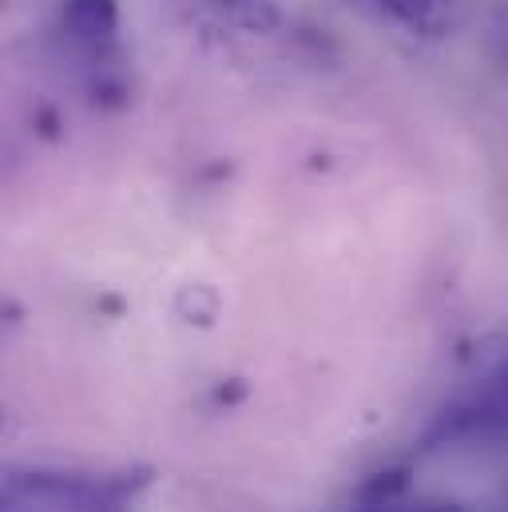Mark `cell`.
Instances as JSON below:
<instances>
[{
  "instance_id": "cell-1",
  "label": "cell",
  "mask_w": 508,
  "mask_h": 512,
  "mask_svg": "<svg viewBox=\"0 0 508 512\" xmlns=\"http://www.w3.org/2000/svg\"><path fill=\"white\" fill-rule=\"evenodd\" d=\"M508 433V358L485 374L473 389L453 397L433 425L421 437V449H441V445H461V441H497Z\"/></svg>"
},
{
  "instance_id": "cell-2",
  "label": "cell",
  "mask_w": 508,
  "mask_h": 512,
  "mask_svg": "<svg viewBox=\"0 0 508 512\" xmlns=\"http://www.w3.org/2000/svg\"><path fill=\"white\" fill-rule=\"evenodd\" d=\"M60 24L76 48L88 56L112 52L116 32H120V0H64Z\"/></svg>"
},
{
  "instance_id": "cell-3",
  "label": "cell",
  "mask_w": 508,
  "mask_h": 512,
  "mask_svg": "<svg viewBox=\"0 0 508 512\" xmlns=\"http://www.w3.org/2000/svg\"><path fill=\"white\" fill-rule=\"evenodd\" d=\"M378 8L421 40H437L453 24V0H378Z\"/></svg>"
},
{
  "instance_id": "cell-4",
  "label": "cell",
  "mask_w": 508,
  "mask_h": 512,
  "mask_svg": "<svg viewBox=\"0 0 508 512\" xmlns=\"http://www.w3.org/2000/svg\"><path fill=\"white\" fill-rule=\"evenodd\" d=\"M211 4L227 24H235L239 32H251V36H270L286 20L274 0H211Z\"/></svg>"
},
{
  "instance_id": "cell-5",
  "label": "cell",
  "mask_w": 508,
  "mask_h": 512,
  "mask_svg": "<svg viewBox=\"0 0 508 512\" xmlns=\"http://www.w3.org/2000/svg\"><path fill=\"white\" fill-rule=\"evenodd\" d=\"M409 481H413V469L409 465H393V469H378L362 481L358 489V509H397L401 497L409 493Z\"/></svg>"
},
{
  "instance_id": "cell-6",
  "label": "cell",
  "mask_w": 508,
  "mask_h": 512,
  "mask_svg": "<svg viewBox=\"0 0 508 512\" xmlns=\"http://www.w3.org/2000/svg\"><path fill=\"white\" fill-rule=\"evenodd\" d=\"M175 314L183 322H191V326H215V318H219V294L211 286H203V282L183 286L179 298H175Z\"/></svg>"
},
{
  "instance_id": "cell-7",
  "label": "cell",
  "mask_w": 508,
  "mask_h": 512,
  "mask_svg": "<svg viewBox=\"0 0 508 512\" xmlns=\"http://www.w3.org/2000/svg\"><path fill=\"white\" fill-rule=\"evenodd\" d=\"M247 397V385L239 382V378H231V385H219L215 389V401L219 405H235V401H243Z\"/></svg>"
},
{
  "instance_id": "cell-8",
  "label": "cell",
  "mask_w": 508,
  "mask_h": 512,
  "mask_svg": "<svg viewBox=\"0 0 508 512\" xmlns=\"http://www.w3.org/2000/svg\"><path fill=\"white\" fill-rule=\"evenodd\" d=\"M36 124H40V135H48V139H56V135H60V116H56V112H52V108H40V112H36Z\"/></svg>"
},
{
  "instance_id": "cell-9",
  "label": "cell",
  "mask_w": 508,
  "mask_h": 512,
  "mask_svg": "<svg viewBox=\"0 0 508 512\" xmlns=\"http://www.w3.org/2000/svg\"><path fill=\"white\" fill-rule=\"evenodd\" d=\"M417 512H465L461 505H429V509H417Z\"/></svg>"
},
{
  "instance_id": "cell-10",
  "label": "cell",
  "mask_w": 508,
  "mask_h": 512,
  "mask_svg": "<svg viewBox=\"0 0 508 512\" xmlns=\"http://www.w3.org/2000/svg\"><path fill=\"white\" fill-rule=\"evenodd\" d=\"M358 512H397V509H358Z\"/></svg>"
}]
</instances>
